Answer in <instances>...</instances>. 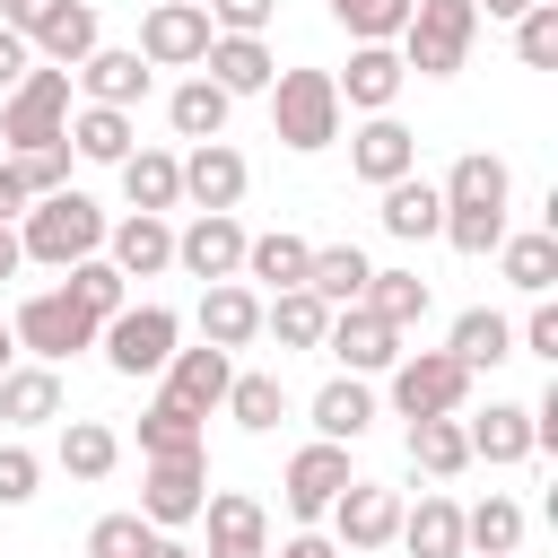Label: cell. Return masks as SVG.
Listing matches in <instances>:
<instances>
[{"label":"cell","instance_id":"1","mask_svg":"<svg viewBox=\"0 0 558 558\" xmlns=\"http://www.w3.org/2000/svg\"><path fill=\"white\" fill-rule=\"evenodd\" d=\"M445 192V244L453 253H497V235H506V201H514V174H506V157H488V148H471V157H453V174L436 183Z\"/></svg>","mask_w":558,"mask_h":558},{"label":"cell","instance_id":"2","mask_svg":"<svg viewBox=\"0 0 558 558\" xmlns=\"http://www.w3.org/2000/svg\"><path fill=\"white\" fill-rule=\"evenodd\" d=\"M17 244H26V262H52V270H70V262H87V253H105V209L87 201V192H44V201H26V218H17Z\"/></svg>","mask_w":558,"mask_h":558},{"label":"cell","instance_id":"3","mask_svg":"<svg viewBox=\"0 0 558 558\" xmlns=\"http://www.w3.org/2000/svg\"><path fill=\"white\" fill-rule=\"evenodd\" d=\"M270 131H279V148H296V157H314V148H331L340 140V87H331V70H279L270 87Z\"/></svg>","mask_w":558,"mask_h":558},{"label":"cell","instance_id":"4","mask_svg":"<svg viewBox=\"0 0 558 558\" xmlns=\"http://www.w3.org/2000/svg\"><path fill=\"white\" fill-rule=\"evenodd\" d=\"M471 35H480V9L471 0H410V26L392 35V52L418 78H453L471 61Z\"/></svg>","mask_w":558,"mask_h":558},{"label":"cell","instance_id":"5","mask_svg":"<svg viewBox=\"0 0 558 558\" xmlns=\"http://www.w3.org/2000/svg\"><path fill=\"white\" fill-rule=\"evenodd\" d=\"M70 131V70H26L9 96H0V140L9 148H44Z\"/></svg>","mask_w":558,"mask_h":558},{"label":"cell","instance_id":"6","mask_svg":"<svg viewBox=\"0 0 558 558\" xmlns=\"http://www.w3.org/2000/svg\"><path fill=\"white\" fill-rule=\"evenodd\" d=\"M17 349H35L44 366H61V357H78V349H96V314L70 296V288H44V296H26L17 305Z\"/></svg>","mask_w":558,"mask_h":558},{"label":"cell","instance_id":"7","mask_svg":"<svg viewBox=\"0 0 558 558\" xmlns=\"http://www.w3.org/2000/svg\"><path fill=\"white\" fill-rule=\"evenodd\" d=\"M384 375H392V410H401V418H445V410H462V392H471V366H462L453 349L392 357Z\"/></svg>","mask_w":558,"mask_h":558},{"label":"cell","instance_id":"8","mask_svg":"<svg viewBox=\"0 0 558 558\" xmlns=\"http://www.w3.org/2000/svg\"><path fill=\"white\" fill-rule=\"evenodd\" d=\"M174 314L166 305H122V314H105L96 323V340H105V366L113 375H157L166 357H174Z\"/></svg>","mask_w":558,"mask_h":558},{"label":"cell","instance_id":"9","mask_svg":"<svg viewBox=\"0 0 558 558\" xmlns=\"http://www.w3.org/2000/svg\"><path fill=\"white\" fill-rule=\"evenodd\" d=\"M209 35H218V26H209L201 0H157V9L140 17V61H148V70H192V61L209 52Z\"/></svg>","mask_w":558,"mask_h":558},{"label":"cell","instance_id":"10","mask_svg":"<svg viewBox=\"0 0 558 558\" xmlns=\"http://www.w3.org/2000/svg\"><path fill=\"white\" fill-rule=\"evenodd\" d=\"M201 497H209V462H201V453L148 462V480H140V514H148L157 532H174V523H201Z\"/></svg>","mask_w":558,"mask_h":558},{"label":"cell","instance_id":"11","mask_svg":"<svg viewBox=\"0 0 558 558\" xmlns=\"http://www.w3.org/2000/svg\"><path fill=\"white\" fill-rule=\"evenodd\" d=\"M392 532H401V488L349 480V488L331 497V541H340V549H384Z\"/></svg>","mask_w":558,"mask_h":558},{"label":"cell","instance_id":"12","mask_svg":"<svg viewBox=\"0 0 558 558\" xmlns=\"http://www.w3.org/2000/svg\"><path fill=\"white\" fill-rule=\"evenodd\" d=\"M174 270H192L201 288H209V279H235V270H244V227H235V209H201V218L174 235Z\"/></svg>","mask_w":558,"mask_h":558},{"label":"cell","instance_id":"13","mask_svg":"<svg viewBox=\"0 0 558 558\" xmlns=\"http://www.w3.org/2000/svg\"><path fill=\"white\" fill-rule=\"evenodd\" d=\"M349 166H357V183H401V174H418V131H401L392 113H366L357 131H349Z\"/></svg>","mask_w":558,"mask_h":558},{"label":"cell","instance_id":"14","mask_svg":"<svg viewBox=\"0 0 558 558\" xmlns=\"http://www.w3.org/2000/svg\"><path fill=\"white\" fill-rule=\"evenodd\" d=\"M323 349H331L349 375H384V366L401 357V331H392L384 314H366V305H331V331H323Z\"/></svg>","mask_w":558,"mask_h":558},{"label":"cell","instance_id":"15","mask_svg":"<svg viewBox=\"0 0 558 558\" xmlns=\"http://www.w3.org/2000/svg\"><path fill=\"white\" fill-rule=\"evenodd\" d=\"M201 514H209V558H270V514H262V497L209 488Z\"/></svg>","mask_w":558,"mask_h":558},{"label":"cell","instance_id":"16","mask_svg":"<svg viewBox=\"0 0 558 558\" xmlns=\"http://www.w3.org/2000/svg\"><path fill=\"white\" fill-rule=\"evenodd\" d=\"M157 375H166V401H183V410H201V418H209V410L227 401L235 349H209V340H201V349H174V357H166Z\"/></svg>","mask_w":558,"mask_h":558},{"label":"cell","instance_id":"17","mask_svg":"<svg viewBox=\"0 0 558 558\" xmlns=\"http://www.w3.org/2000/svg\"><path fill=\"white\" fill-rule=\"evenodd\" d=\"M349 488V445H331V436H314L296 462H288V514H331V497Z\"/></svg>","mask_w":558,"mask_h":558},{"label":"cell","instance_id":"18","mask_svg":"<svg viewBox=\"0 0 558 558\" xmlns=\"http://www.w3.org/2000/svg\"><path fill=\"white\" fill-rule=\"evenodd\" d=\"M244 157L227 148V140H192V157H183V201L192 209H235L244 201Z\"/></svg>","mask_w":558,"mask_h":558},{"label":"cell","instance_id":"19","mask_svg":"<svg viewBox=\"0 0 558 558\" xmlns=\"http://www.w3.org/2000/svg\"><path fill=\"white\" fill-rule=\"evenodd\" d=\"M105 262H113L122 279H157V270L174 262V227H166L157 209H131L122 227H105Z\"/></svg>","mask_w":558,"mask_h":558},{"label":"cell","instance_id":"20","mask_svg":"<svg viewBox=\"0 0 558 558\" xmlns=\"http://www.w3.org/2000/svg\"><path fill=\"white\" fill-rule=\"evenodd\" d=\"M201 78H218L227 96H262V87L279 78V61H270V44H262V35H209Z\"/></svg>","mask_w":558,"mask_h":558},{"label":"cell","instance_id":"21","mask_svg":"<svg viewBox=\"0 0 558 558\" xmlns=\"http://www.w3.org/2000/svg\"><path fill=\"white\" fill-rule=\"evenodd\" d=\"M401 78H410V70H401V52H392V44H357V52H349V70H340L331 87H340V105H357V113H392Z\"/></svg>","mask_w":558,"mask_h":558},{"label":"cell","instance_id":"22","mask_svg":"<svg viewBox=\"0 0 558 558\" xmlns=\"http://www.w3.org/2000/svg\"><path fill=\"white\" fill-rule=\"evenodd\" d=\"M201 340H209V349L262 340V296H253L244 279H209V288H201Z\"/></svg>","mask_w":558,"mask_h":558},{"label":"cell","instance_id":"23","mask_svg":"<svg viewBox=\"0 0 558 558\" xmlns=\"http://www.w3.org/2000/svg\"><path fill=\"white\" fill-rule=\"evenodd\" d=\"M410 558H462V506L445 488H427L418 506H401V532H392Z\"/></svg>","mask_w":558,"mask_h":558},{"label":"cell","instance_id":"24","mask_svg":"<svg viewBox=\"0 0 558 558\" xmlns=\"http://www.w3.org/2000/svg\"><path fill=\"white\" fill-rule=\"evenodd\" d=\"M26 44H35V52L52 61V70H78V61H87V52L105 44V26H96V0H61V9H52V17H44V26L26 35Z\"/></svg>","mask_w":558,"mask_h":558},{"label":"cell","instance_id":"25","mask_svg":"<svg viewBox=\"0 0 558 558\" xmlns=\"http://www.w3.org/2000/svg\"><path fill=\"white\" fill-rule=\"evenodd\" d=\"M78 87H87V105H122V113H131V105L148 96V61H140V52L96 44V52L78 61Z\"/></svg>","mask_w":558,"mask_h":558},{"label":"cell","instance_id":"26","mask_svg":"<svg viewBox=\"0 0 558 558\" xmlns=\"http://www.w3.org/2000/svg\"><path fill=\"white\" fill-rule=\"evenodd\" d=\"M61 140H70V157H87V166H122V157L140 148V140H131V113H122V105H78Z\"/></svg>","mask_w":558,"mask_h":558},{"label":"cell","instance_id":"27","mask_svg":"<svg viewBox=\"0 0 558 558\" xmlns=\"http://www.w3.org/2000/svg\"><path fill=\"white\" fill-rule=\"evenodd\" d=\"M366 427H375V392H366V375H331V384L314 392V436L357 445Z\"/></svg>","mask_w":558,"mask_h":558},{"label":"cell","instance_id":"28","mask_svg":"<svg viewBox=\"0 0 558 558\" xmlns=\"http://www.w3.org/2000/svg\"><path fill=\"white\" fill-rule=\"evenodd\" d=\"M462 436H471V462H523V453H541V445H532V410H523V401H488Z\"/></svg>","mask_w":558,"mask_h":558},{"label":"cell","instance_id":"29","mask_svg":"<svg viewBox=\"0 0 558 558\" xmlns=\"http://www.w3.org/2000/svg\"><path fill=\"white\" fill-rule=\"evenodd\" d=\"M384 235H401V244H418V235H436L445 227V192L436 183H418V174H401V183H384Z\"/></svg>","mask_w":558,"mask_h":558},{"label":"cell","instance_id":"30","mask_svg":"<svg viewBox=\"0 0 558 558\" xmlns=\"http://www.w3.org/2000/svg\"><path fill=\"white\" fill-rule=\"evenodd\" d=\"M305 262H314V244H305V235H288V227H270V235H244V270H235V279L305 288Z\"/></svg>","mask_w":558,"mask_h":558},{"label":"cell","instance_id":"31","mask_svg":"<svg viewBox=\"0 0 558 558\" xmlns=\"http://www.w3.org/2000/svg\"><path fill=\"white\" fill-rule=\"evenodd\" d=\"M497 270H506L523 296H549V288H558V227H532V235H497Z\"/></svg>","mask_w":558,"mask_h":558},{"label":"cell","instance_id":"32","mask_svg":"<svg viewBox=\"0 0 558 558\" xmlns=\"http://www.w3.org/2000/svg\"><path fill=\"white\" fill-rule=\"evenodd\" d=\"M0 418L9 427H44V418H61V375L35 357V366H9L0 375Z\"/></svg>","mask_w":558,"mask_h":558},{"label":"cell","instance_id":"33","mask_svg":"<svg viewBox=\"0 0 558 558\" xmlns=\"http://www.w3.org/2000/svg\"><path fill=\"white\" fill-rule=\"evenodd\" d=\"M122 192H131V209H174L183 201V157H166V148H131L122 157Z\"/></svg>","mask_w":558,"mask_h":558},{"label":"cell","instance_id":"34","mask_svg":"<svg viewBox=\"0 0 558 558\" xmlns=\"http://www.w3.org/2000/svg\"><path fill=\"white\" fill-rule=\"evenodd\" d=\"M262 331H279V349H323V331H331V305H323L314 288H279V296L262 305Z\"/></svg>","mask_w":558,"mask_h":558},{"label":"cell","instance_id":"35","mask_svg":"<svg viewBox=\"0 0 558 558\" xmlns=\"http://www.w3.org/2000/svg\"><path fill=\"white\" fill-rule=\"evenodd\" d=\"M445 349H453L471 375H480V366H506V357H514V323H506L497 305H471V314H453V340H445Z\"/></svg>","mask_w":558,"mask_h":558},{"label":"cell","instance_id":"36","mask_svg":"<svg viewBox=\"0 0 558 558\" xmlns=\"http://www.w3.org/2000/svg\"><path fill=\"white\" fill-rule=\"evenodd\" d=\"M227 113H235V96H227L218 78H183V87L166 96V122H174L183 140H218V131H227Z\"/></svg>","mask_w":558,"mask_h":558},{"label":"cell","instance_id":"37","mask_svg":"<svg viewBox=\"0 0 558 558\" xmlns=\"http://www.w3.org/2000/svg\"><path fill=\"white\" fill-rule=\"evenodd\" d=\"M366 270H375V262H366L357 244H314V262H305V288H314L323 305H357V296H366Z\"/></svg>","mask_w":558,"mask_h":558},{"label":"cell","instance_id":"38","mask_svg":"<svg viewBox=\"0 0 558 558\" xmlns=\"http://www.w3.org/2000/svg\"><path fill=\"white\" fill-rule=\"evenodd\" d=\"M410 462H418L427 480L471 471V436H462V418H453V410H445V418H410Z\"/></svg>","mask_w":558,"mask_h":558},{"label":"cell","instance_id":"39","mask_svg":"<svg viewBox=\"0 0 558 558\" xmlns=\"http://www.w3.org/2000/svg\"><path fill=\"white\" fill-rule=\"evenodd\" d=\"M366 314H384L392 331H410V323H427V279L418 270H366V296H357Z\"/></svg>","mask_w":558,"mask_h":558},{"label":"cell","instance_id":"40","mask_svg":"<svg viewBox=\"0 0 558 558\" xmlns=\"http://www.w3.org/2000/svg\"><path fill=\"white\" fill-rule=\"evenodd\" d=\"M140 453L148 462H174V453H201V410H183V401H148V418H140Z\"/></svg>","mask_w":558,"mask_h":558},{"label":"cell","instance_id":"41","mask_svg":"<svg viewBox=\"0 0 558 558\" xmlns=\"http://www.w3.org/2000/svg\"><path fill=\"white\" fill-rule=\"evenodd\" d=\"M113 462H122V436L105 418H61V471L70 480H105Z\"/></svg>","mask_w":558,"mask_h":558},{"label":"cell","instance_id":"42","mask_svg":"<svg viewBox=\"0 0 558 558\" xmlns=\"http://www.w3.org/2000/svg\"><path fill=\"white\" fill-rule=\"evenodd\" d=\"M462 549H480V558H514V549H523V506H514V497H480V506L462 514Z\"/></svg>","mask_w":558,"mask_h":558},{"label":"cell","instance_id":"43","mask_svg":"<svg viewBox=\"0 0 558 558\" xmlns=\"http://www.w3.org/2000/svg\"><path fill=\"white\" fill-rule=\"evenodd\" d=\"M227 410H235L244 436H270L288 418V384L279 375H227Z\"/></svg>","mask_w":558,"mask_h":558},{"label":"cell","instance_id":"44","mask_svg":"<svg viewBox=\"0 0 558 558\" xmlns=\"http://www.w3.org/2000/svg\"><path fill=\"white\" fill-rule=\"evenodd\" d=\"M70 296H78V305L105 323V314H122V305H131V279H122L105 253H87V262H70Z\"/></svg>","mask_w":558,"mask_h":558},{"label":"cell","instance_id":"45","mask_svg":"<svg viewBox=\"0 0 558 558\" xmlns=\"http://www.w3.org/2000/svg\"><path fill=\"white\" fill-rule=\"evenodd\" d=\"M331 17L357 35V44H392L410 26V0H331Z\"/></svg>","mask_w":558,"mask_h":558},{"label":"cell","instance_id":"46","mask_svg":"<svg viewBox=\"0 0 558 558\" xmlns=\"http://www.w3.org/2000/svg\"><path fill=\"white\" fill-rule=\"evenodd\" d=\"M514 52H523V70H558V0H532L514 17Z\"/></svg>","mask_w":558,"mask_h":558},{"label":"cell","instance_id":"47","mask_svg":"<svg viewBox=\"0 0 558 558\" xmlns=\"http://www.w3.org/2000/svg\"><path fill=\"white\" fill-rule=\"evenodd\" d=\"M9 166H17L26 201H44V192H61V183H70V140H44V148H9Z\"/></svg>","mask_w":558,"mask_h":558},{"label":"cell","instance_id":"48","mask_svg":"<svg viewBox=\"0 0 558 558\" xmlns=\"http://www.w3.org/2000/svg\"><path fill=\"white\" fill-rule=\"evenodd\" d=\"M148 532H157L148 514H96V523H87V558H140Z\"/></svg>","mask_w":558,"mask_h":558},{"label":"cell","instance_id":"49","mask_svg":"<svg viewBox=\"0 0 558 558\" xmlns=\"http://www.w3.org/2000/svg\"><path fill=\"white\" fill-rule=\"evenodd\" d=\"M35 480H44V462H35L26 445H0V506H26Z\"/></svg>","mask_w":558,"mask_h":558},{"label":"cell","instance_id":"50","mask_svg":"<svg viewBox=\"0 0 558 558\" xmlns=\"http://www.w3.org/2000/svg\"><path fill=\"white\" fill-rule=\"evenodd\" d=\"M201 9H209V26H218V35H262L279 0H201Z\"/></svg>","mask_w":558,"mask_h":558},{"label":"cell","instance_id":"51","mask_svg":"<svg viewBox=\"0 0 558 558\" xmlns=\"http://www.w3.org/2000/svg\"><path fill=\"white\" fill-rule=\"evenodd\" d=\"M523 349H532V357H549V366H558V305H549V296H541V305H532V323H523Z\"/></svg>","mask_w":558,"mask_h":558},{"label":"cell","instance_id":"52","mask_svg":"<svg viewBox=\"0 0 558 558\" xmlns=\"http://www.w3.org/2000/svg\"><path fill=\"white\" fill-rule=\"evenodd\" d=\"M26 70H35V44H26L17 26H0V96H9V87H17Z\"/></svg>","mask_w":558,"mask_h":558},{"label":"cell","instance_id":"53","mask_svg":"<svg viewBox=\"0 0 558 558\" xmlns=\"http://www.w3.org/2000/svg\"><path fill=\"white\" fill-rule=\"evenodd\" d=\"M61 0H0V26H17V35H35L44 17H52Z\"/></svg>","mask_w":558,"mask_h":558},{"label":"cell","instance_id":"54","mask_svg":"<svg viewBox=\"0 0 558 558\" xmlns=\"http://www.w3.org/2000/svg\"><path fill=\"white\" fill-rule=\"evenodd\" d=\"M270 558H349V549H340L331 532H296V541H279Z\"/></svg>","mask_w":558,"mask_h":558},{"label":"cell","instance_id":"55","mask_svg":"<svg viewBox=\"0 0 558 558\" xmlns=\"http://www.w3.org/2000/svg\"><path fill=\"white\" fill-rule=\"evenodd\" d=\"M9 218H26V183H17V166L0 157V227H9Z\"/></svg>","mask_w":558,"mask_h":558},{"label":"cell","instance_id":"56","mask_svg":"<svg viewBox=\"0 0 558 558\" xmlns=\"http://www.w3.org/2000/svg\"><path fill=\"white\" fill-rule=\"evenodd\" d=\"M140 558H201V549H192V541H174V532H148V549H140Z\"/></svg>","mask_w":558,"mask_h":558},{"label":"cell","instance_id":"57","mask_svg":"<svg viewBox=\"0 0 558 558\" xmlns=\"http://www.w3.org/2000/svg\"><path fill=\"white\" fill-rule=\"evenodd\" d=\"M17 262H26V244H17V227H0V288L17 279Z\"/></svg>","mask_w":558,"mask_h":558},{"label":"cell","instance_id":"58","mask_svg":"<svg viewBox=\"0 0 558 558\" xmlns=\"http://www.w3.org/2000/svg\"><path fill=\"white\" fill-rule=\"evenodd\" d=\"M471 9H488V17H523L532 0H471Z\"/></svg>","mask_w":558,"mask_h":558},{"label":"cell","instance_id":"59","mask_svg":"<svg viewBox=\"0 0 558 558\" xmlns=\"http://www.w3.org/2000/svg\"><path fill=\"white\" fill-rule=\"evenodd\" d=\"M9 357H17V331H9V323H0V375H9Z\"/></svg>","mask_w":558,"mask_h":558}]
</instances>
